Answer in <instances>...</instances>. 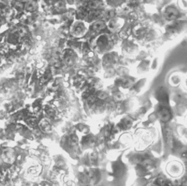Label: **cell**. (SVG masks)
<instances>
[{"instance_id":"6da1fadb","label":"cell","mask_w":187,"mask_h":186,"mask_svg":"<svg viewBox=\"0 0 187 186\" xmlns=\"http://www.w3.org/2000/svg\"><path fill=\"white\" fill-rule=\"evenodd\" d=\"M97 46L98 47L102 50H107L111 46V40L109 37L106 35L102 36L100 38L98 39L97 42Z\"/></svg>"},{"instance_id":"7a4b0ae2","label":"cell","mask_w":187,"mask_h":186,"mask_svg":"<svg viewBox=\"0 0 187 186\" xmlns=\"http://www.w3.org/2000/svg\"><path fill=\"white\" fill-rule=\"evenodd\" d=\"M184 22H173L171 25H169L167 31L170 34H177L184 29Z\"/></svg>"},{"instance_id":"3957f363","label":"cell","mask_w":187,"mask_h":186,"mask_svg":"<svg viewBox=\"0 0 187 186\" xmlns=\"http://www.w3.org/2000/svg\"><path fill=\"white\" fill-rule=\"evenodd\" d=\"M165 18L167 20L173 21V20L177 19L178 16V12L176 10V8L170 6V7L166 8L165 12Z\"/></svg>"},{"instance_id":"277c9868","label":"cell","mask_w":187,"mask_h":186,"mask_svg":"<svg viewBox=\"0 0 187 186\" xmlns=\"http://www.w3.org/2000/svg\"><path fill=\"white\" fill-rule=\"evenodd\" d=\"M72 32L75 36H82L86 32V26L82 23H75L73 25Z\"/></svg>"},{"instance_id":"5b68a950","label":"cell","mask_w":187,"mask_h":186,"mask_svg":"<svg viewBox=\"0 0 187 186\" xmlns=\"http://www.w3.org/2000/svg\"><path fill=\"white\" fill-rule=\"evenodd\" d=\"M159 115H160V118L162 121L167 122L171 117V113L169 111V109H167L166 108H163L161 109L160 112H159Z\"/></svg>"},{"instance_id":"8992f818","label":"cell","mask_w":187,"mask_h":186,"mask_svg":"<svg viewBox=\"0 0 187 186\" xmlns=\"http://www.w3.org/2000/svg\"><path fill=\"white\" fill-rule=\"evenodd\" d=\"M122 24H121L120 19H113L110 22L109 27L112 30H117L118 28H121Z\"/></svg>"},{"instance_id":"52a82bcc","label":"cell","mask_w":187,"mask_h":186,"mask_svg":"<svg viewBox=\"0 0 187 186\" xmlns=\"http://www.w3.org/2000/svg\"><path fill=\"white\" fill-rule=\"evenodd\" d=\"M105 27V24H104V22L102 21H96L95 22L94 24H93L92 26V29L94 31H96V32H99V31L102 30Z\"/></svg>"},{"instance_id":"ba28073f","label":"cell","mask_w":187,"mask_h":186,"mask_svg":"<svg viewBox=\"0 0 187 186\" xmlns=\"http://www.w3.org/2000/svg\"><path fill=\"white\" fill-rule=\"evenodd\" d=\"M102 2L100 0H91L89 2L90 7L94 9H97L101 7Z\"/></svg>"},{"instance_id":"9c48e42d","label":"cell","mask_w":187,"mask_h":186,"mask_svg":"<svg viewBox=\"0 0 187 186\" xmlns=\"http://www.w3.org/2000/svg\"><path fill=\"white\" fill-rule=\"evenodd\" d=\"M41 128L45 131H49L51 130V125L47 121H43L41 123Z\"/></svg>"},{"instance_id":"30bf717a","label":"cell","mask_w":187,"mask_h":186,"mask_svg":"<svg viewBox=\"0 0 187 186\" xmlns=\"http://www.w3.org/2000/svg\"><path fill=\"white\" fill-rule=\"evenodd\" d=\"M26 8L27 10H29V11H32V10H34V9L36 8V5L34 2H32V1H30L26 5Z\"/></svg>"},{"instance_id":"8fae6325","label":"cell","mask_w":187,"mask_h":186,"mask_svg":"<svg viewBox=\"0 0 187 186\" xmlns=\"http://www.w3.org/2000/svg\"><path fill=\"white\" fill-rule=\"evenodd\" d=\"M186 86H187V79L186 80Z\"/></svg>"}]
</instances>
